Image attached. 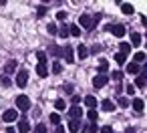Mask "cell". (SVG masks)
Here are the masks:
<instances>
[{
	"instance_id": "obj_23",
	"label": "cell",
	"mask_w": 147,
	"mask_h": 133,
	"mask_svg": "<svg viewBox=\"0 0 147 133\" xmlns=\"http://www.w3.org/2000/svg\"><path fill=\"white\" fill-rule=\"evenodd\" d=\"M36 59H38V65H47V55H45L42 51L36 53Z\"/></svg>"
},
{
	"instance_id": "obj_40",
	"label": "cell",
	"mask_w": 147,
	"mask_h": 133,
	"mask_svg": "<svg viewBox=\"0 0 147 133\" xmlns=\"http://www.w3.org/2000/svg\"><path fill=\"white\" fill-rule=\"evenodd\" d=\"M57 18H59V20H65V18H67V12H65V10L57 12Z\"/></svg>"
},
{
	"instance_id": "obj_15",
	"label": "cell",
	"mask_w": 147,
	"mask_h": 133,
	"mask_svg": "<svg viewBox=\"0 0 147 133\" xmlns=\"http://www.w3.org/2000/svg\"><path fill=\"white\" fill-rule=\"evenodd\" d=\"M101 107H103V111H107V113L115 111V105H113V101H109V99H105V101L101 103Z\"/></svg>"
},
{
	"instance_id": "obj_10",
	"label": "cell",
	"mask_w": 147,
	"mask_h": 133,
	"mask_svg": "<svg viewBox=\"0 0 147 133\" xmlns=\"http://www.w3.org/2000/svg\"><path fill=\"white\" fill-rule=\"evenodd\" d=\"M129 53H131V45H129V43H121V45H119V55L127 57Z\"/></svg>"
},
{
	"instance_id": "obj_11",
	"label": "cell",
	"mask_w": 147,
	"mask_h": 133,
	"mask_svg": "<svg viewBox=\"0 0 147 133\" xmlns=\"http://www.w3.org/2000/svg\"><path fill=\"white\" fill-rule=\"evenodd\" d=\"M77 55H79V59H81V61H85V59H87V55H89V49H87L85 45H79Z\"/></svg>"
},
{
	"instance_id": "obj_41",
	"label": "cell",
	"mask_w": 147,
	"mask_h": 133,
	"mask_svg": "<svg viewBox=\"0 0 147 133\" xmlns=\"http://www.w3.org/2000/svg\"><path fill=\"white\" fill-rule=\"evenodd\" d=\"M101 133H113V127H111V125H105V127L101 129Z\"/></svg>"
},
{
	"instance_id": "obj_17",
	"label": "cell",
	"mask_w": 147,
	"mask_h": 133,
	"mask_svg": "<svg viewBox=\"0 0 147 133\" xmlns=\"http://www.w3.org/2000/svg\"><path fill=\"white\" fill-rule=\"evenodd\" d=\"M36 75H38V77H47V75H49L47 65H36Z\"/></svg>"
},
{
	"instance_id": "obj_27",
	"label": "cell",
	"mask_w": 147,
	"mask_h": 133,
	"mask_svg": "<svg viewBox=\"0 0 147 133\" xmlns=\"http://www.w3.org/2000/svg\"><path fill=\"white\" fill-rule=\"evenodd\" d=\"M87 117H89L91 121H97V117H99V113H97L95 109H89V111H87Z\"/></svg>"
},
{
	"instance_id": "obj_16",
	"label": "cell",
	"mask_w": 147,
	"mask_h": 133,
	"mask_svg": "<svg viewBox=\"0 0 147 133\" xmlns=\"http://www.w3.org/2000/svg\"><path fill=\"white\" fill-rule=\"evenodd\" d=\"M131 107H133V109H135L137 113H141V111H143V99H133Z\"/></svg>"
},
{
	"instance_id": "obj_25",
	"label": "cell",
	"mask_w": 147,
	"mask_h": 133,
	"mask_svg": "<svg viewBox=\"0 0 147 133\" xmlns=\"http://www.w3.org/2000/svg\"><path fill=\"white\" fill-rule=\"evenodd\" d=\"M55 109H59V111H63V109H67V103H65L63 99H57V101H55Z\"/></svg>"
},
{
	"instance_id": "obj_12",
	"label": "cell",
	"mask_w": 147,
	"mask_h": 133,
	"mask_svg": "<svg viewBox=\"0 0 147 133\" xmlns=\"http://www.w3.org/2000/svg\"><path fill=\"white\" fill-rule=\"evenodd\" d=\"M79 129H81V123H79V119H71V121H69V131H71V133H77Z\"/></svg>"
},
{
	"instance_id": "obj_9",
	"label": "cell",
	"mask_w": 147,
	"mask_h": 133,
	"mask_svg": "<svg viewBox=\"0 0 147 133\" xmlns=\"http://www.w3.org/2000/svg\"><path fill=\"white\" fill-rule=\"evenodd\" d=\"M121 12H123V14H133L135 8H133V4H129V2H121Z\"/></svg>"
},
{
	"instance_id": "obj_20",
	"label": "cell",
	"mask_w": 147,
	"mask_h": 133,
	"mask_svg": "<svg viewBox=\"0 0 147 133\" xmlns=\"http://www.w3.org/2000/svg\"><path fill=\"white\" fill-rule=\"evenodd\" d=\"M127 73H129V75H135V73H139V65H135V63H129V65H127Z\"/></svg>"
},
{
	"instance_id": "obj_4",
	"label": "cell",
	"mask_w": 147,
	"mask_h": 133,
	"mask_svg": "<svg viewBox=\"0 0 147 133\" xmlns=\"http://www.w3.org/2000/svg\"><path fill=\"white\" fill-rule=\"evenodd\" d=\"M107 81H109L107 75H97V77H93V87H95V89H101V87L107 85Z\"/></svg>"
},
{
	"instance_id": "obj_24",
	"label": "cell",
	"mask_w": 147,
	"mask_h": 133,
	"mask_svg": "<svg viewBox=\"0 0 147 133\" xmlns=\"http://www.w3.org/2000/svg\"><path fill=\"white\" fill-rule=\"evenodd\" d=\"M107 69H109V63H107V61H103V59H101V61H99V73H101V75H103V73H105V71H107Z\"/></svg>"
},
{
	"instance_id": "obj_45",
	"label": "cell",
	"mask_w": 147,
	"mask_h": 133,
	"mask_svg": "<svg viewBox=\"0 0 147 133\" xmlns=\"http://www.w3.org/2000/svg\"><path fill=\"white\" fill-rule=\"evenodd\" d=\"M6 133H16V129L14 127H6Z\"/></svg>"
},
{
	"instance_id": "obj_34",
	"label": "cell",
	"mask_w": 147,
	"mask_h": 133,
	"mask_svg": "<svg viewBox=\"0 0 147 133\" xmlns=\"http://www.w3.org/2000/svg\"><path fill=\"white\" fill-rule=\"evenodd\" d=\"M51 55H55V57H59V55H61V49L53 45V47H51Z\"/></svg>"
},
{
	"instance_id": "obj_39",
	"label": "cell",
	"mask_w": 147,
	"mask_h": 133,
	"mask_svg": "<svg viewBox=\"0 0 147 133\" xmlns=\"http://www.w3.org/2000/svg\"><path fill=\"white\" fill-rule=\"evenodd\" d=\"M34 133H47V127H45V125H36Z\"/></svg>"
},
{
	"instance_id": "obj_29",
	"label": "cell",
	"mask_w": 147,
	"mask_h": 133,
	"mask_svg": "<svg viewBox=\"0 0 147 133\" xmlns=\"http://www.w3.org/2000/svg\"><path fill=\"white\" fill-rule=\"evenodd\" d=\"M45 14H47V6H38V8H36V16H38V18H42Z\"/></svg>"
},
{
	"instance_id": "obj_38",
	"label": "cell",
	"mask_w": 147,
	"mask_h": 133,
	"mask_svg": "<svg viewBox=\"0 0 147 133\" xmlns=\"http://www.w3.org/2000/svg\"><path fill=\"white\" fill-rule=\"evenodd\" d=\"M0 83H2V85H4V87H8V85H10V79H8V77H4V75H2V77H0Z\"/></svg>"
},
{
	"instance_id": "obj_1",
	"label": "cell",
	"mask_w": 147,
	"mask_h": 133,
	"mask_svg": "<svg viewBox=\"0 0 147 133\" xmlns=\"http://www.w3.org/2000/svg\"><path fill=\"white\" fill-rule=\"evenodd\" d=\"M79 28H85V30H93V22H91V16L85 12V14H81L79 16V24H77Z\"/></svg>"
},
{
	"instance_id": "obj_2",
	"label": "cell",
	"mask_w": 147,
	"mask_h": 133,
	"mask_svg": "<svg viewBox=\"0 0 147 133\" xmlns=\"http://www.w3.org/2000/svg\"><path fill=\"white\" fill-rule=\"evenodd\" d=\"M26 83H28V73L22 69V71H18V73H16V85H18L20 89H24V87H26Z\"/></svg>"
},
{
	"instance_id": "obj_42",
	"label": "cell",
	"mask_w": 147,
	"mask_h": 133,
	"mask_svg": "<svg viewBox=\"0 0 147 133\" xmlns=\"http://www.w3.org/2000/svg\"><path fill=\"white\" fill-rule=\"evenodd\" d=\"M127 93H129V95H133V93H135V89H133V85H127Z\"/></svg>"
},
{
	"instance_id": "obj_6",
	"label": "cell",
	"mask_w": 147,
	"mask_h": 133,
	"mask_svg": "<svg viewBox=\"0 0 147 133\" xmlns=\"http://www.w3.org/2000/svg\"><path fill=\"white\" fill-rule=\"evenodd\" d=\"M2 119H4L6 123H12V121H16V119H18V111H16V109H8V111H4Z\"/></svg>"
},
{
	"instance_id": "obj_8",
	"label": "cell",
	"mask_w": 147,
	"mask_h": 133,
	"mask_svg": "<svg viewBox=\"0 0 147 133\" xmlns=\"http://www.w3.org/2000/svg\"><path fill=\"white\" fill-rule=\"evenodd\" d=\"M81 115H83V109H81V107H77V105H75V107H71V109H69V117H71V119H79Z\"/></svg>"
},
{
	"instance_id": "obj_19",
	"label": "cell",
	"mask_w": 147,
	"mask_h": 133,
	"mask_svg": "<svg viewBox=\"0 0 147 133\" xmlns=\"http://www.w3.org/2000/svg\"><path fill=\"white\" fill-rule=\"evenodd\" d=\"M139 43H141V34H139V32H131V45L137 47Z\"/></svg>"
},
{
	"instance_id": "obj_5",
	"label": "cell",
	"mask_w": 147,
	"mask_h": 133,
	"mask_svg": "<svg viewBox=\"0 0 147 133\" xmlns=\"http://www.w3.org/2000/svg\"><path fill=\"white\" fill-rule=\"evenodd\" d=\"M107 28H109L115 36H119V38H121V36H125V32H127L123 24H111V26H107Z\"/></svg>"
},
{
	"instance_id": "obj_26",
	"label": "cell",
	"mask_w": 147,
	"mask_h": 133,
	"mask_svg": "<svg viewBox=\"0 0 147 133\" xmlns=\"http://www.w3.org/2000/svg\"><path fill=\"white\" fill-rule=\"evenodd\" d=\"M28 129H30V127H28V121H20L18 131H20V133H28Z\"/></svg>"
},
{
	"instance_id": "obj_44",
	"label": "cell",
	"mask_w": 147,
	"mask_h": 133,
	"mask_svg": "<svg viewBox=\"0 0 147 133\" xmlns=\"http://www.w3.org/2000/svg\"><path fill=\"white\" fill-rule=\"evenodd\" d=\"M57 133H65V127L63 125H57Z\"/></svg>"
},
{
	"instance_id": "obj_13",
	"label": "cell",
	"mask_w": 147,
	"mask_h": 133,
	"mask_svg": "<svg viewBox=\"0 0 147 133\" xmlns=\"http://www.w3.org/2000/svg\"><path fill=\"white\" fill-rule=\"evenodd\" d=\"M14 71H16V61H8V65L4 67V77L10 75V73H14Z\"/></svg>"
},
{
	"instance_id": "obj_28",
	"label": "cell",
	"mask_w": 147,
	"mask_h": 133,
	"mask_svg": "<svg viewBox=\"0 0 147 133\" xmlns=\"http://www.w3.org/2000/svg\"><path fill=\"white\" fill-rule=\"evenodd\" d=\"M47 30H49V34H53V36H55V34L59 32V26H57V24H49V26H47Z\"/></svg>"
},
{
	"instance_id": "obj_14",
	"label": "cell",
	"mask_w": 147,
	"mask_h": 133,
	"mask_svg": "<svg viewBox=\"0 0 147 133\" xmlns=\"http://www.w3.org/2000/svg\"><path fill=\"white\" fill-rule=\"evenodd\" d=\"M85 105H87L89 109H95V107H97V99H95L93 95H87V97H85Z\"/></svg>"
},
{
	"instance_id": "obj_21",
	"label": "cell",
	"mask_w": 147,
	"mask_h": 133,
	"mask_svg": "<svg viewBox=\"0 0 147 133\" xmlns=\"http://www.w3.org/2000/svg\"><path fill=\"white\" fill-rule=\"evenodd\" d=\"M143 61H145V53H135L133 63H135V65H139V63H143Z\"/></svg>"
},
{
	"instance_id": "obj_18",
	"label": "cell",
	"mask_w": 147,
	"mask_h": 133,
	"mask_svg": "<svg viewBox=\"0 0 147 133\" xmlns=\"http://www.w3.org/2000/svg\"><path fill=\"white\" fill-rule=\"evenodd\" d=\"M69 34H73V36H81V28H79L77 24H71V26H69Z\"/></svg>"
},
{
	"instance_id": "obj_35",
	"label": "cell",
	"mask_w": 147,
	"mask_h": 133,
	"mask_svg": "<svg viewBox=\"0 0 147 133\" xmlns=\"http://www.w3.org/2000/svg\"><path fill=\"white\" fill-rule=\"evenodd\" d=\"M115 61H117V65H125V57L123 55H115Z\"/></svg>"
},
{
	"instance_id": "obj_30",
	"label": "cell",
	"mask_w": 147,
	"mask_h": 133,
	"mask_svg": "<svg viewBox=\"0 0 147 133\" xmlns=\"http://www.w3.org/2000/svg\"><path fill=\"white\" fill-rule=\"evenodd\" d=\"M61 71H63V65H61V63H57V61H55V63H53V73H57V75H59V73H61Z\"/></svg>"
},
{
	"instance_id": "obj_43",
	"label": "cell",
	"mask_w": 147,
	"mask_h": 133,
	"mask_svg": "<svg viewBox=\"0 0 147 133\" xmlns=\"http://www.w3.org/2000/svg\"><path fill=\"white\" fill-rule=\"evenodd\" d=\"M79 101H81V97H79V95H73V103H75V105H77V103H79Z\"/></svg>"
},
{
	"instance_id": "obj_7",
	"label": "cell",
	"mask_w": 147,
	"mask_h": 133,
	"mask_svg": "<svg viewBox=\"0 0 147 133\" xmlns=\"http://www.w3.org/2000/svg\"><path fill=\"white\" fill-rule=\"evenodd\" d=\"M61 55H63L69 63H75V53H73V47H65V49L61 51Z\"/></svg>"
},
{
	"instance_id": "obj_36",
	"label": "cell",
	"mask_w": 147,
	"mask_h": 133,
	"mask_svg": "<svg viewBox=\"0 0 147 133\" xmlns=\"http://www.w3.org/2000/svg\"><path fill=\"white\" fill-rule=\"evenodd\" d=\"M117 103H119L121 107H127V105H129V101H127L125 97H119V99H117Z\"/></svg>"
},
{
	"instance_id": "obj_31",
	"label": "cell",
	"mask_w": 147,
	"mask_h": 133,
	"mask_svg": "<svg viewBox=\"0 0 147 133\" xmlns=\"http://www.w3.org/2000/svg\"><path fill=\"white\" fill-rule=\"evenodd\" d=\"M51 123H55V125H59V123H61V117H59V113H51Z\"/></svg>"
},
{
	"instance_id": "obj_3",
	"label": "cell",
	"mask_w": 147,
	"mask_h": 133,
	"mask_svg": "<svg viewBox=\"0 0 147 133\" xmlns=\"http://www.w3.org/2000/svg\"><path fill=\"white\" fill-rule=\"evenodd\" d=\"M16 107H18L20 111L30 109V101H28V97H26V95H18V97H16Z\"/></svg>"
},
{
	"instance_id": "obj_33",
	"label": "cell",
	"mask_w": 147,
	"mask_h": 133,
	"mask_svg": "<svg viewBox=\"0 0 147 133\" xmlns=\"http://www.w3.org/2000/svg\"><path fill=\"white\" fill-rule=\"evenodd\" d=\"M111 77H113V79H115V81H117V83H119V81H121V79H123V73H121V71H115V73H113V75H111Z\"/></svg>"
},
{
	"instance_id": "obj_22",
	"label": "cell",
	"mask_w": 147,
	"mask_h": 133,
	"mask_svg": "<svg viewBox=\"0 0 147 133\" xmlns=\"http://www.w3.org/2000/svg\"><path fill=\"white\" fill-rule=\"evenodd\" d=\"M61 38H69V26H61V30L57 32Z\"/></svg>"
},
{
	"instance_id": "obj_37",
	"label": "cell",
	"mask_w": 147,
	"mask_h": 133,
	"mask_svg": "<svg viewBox=\"0 0 147 133\" xmlns=\"http://www.w3.org/2000/svg\"><path fill=\"white\" fill-rule=\"evenodd\" d=\"M85 131H87V133H97V131H99V127H97V125H89Z\"/></svg>"
},
{
	"instance_id": "obj_32",
	"label": "cell",
	"mask_w": 147,
	"mask_h": 133,
	"mask_svg": "<svg viewBox=\"0 0 147 133\" xmlns=\"http://www.w3.org/2000/svg\"><path fill=\"white\" fill-rule=\"evenodd\" d=\"M135 85H137L139 89H143V87H145V77H137V81H135Z\"/></svg>"
}]
</instances>
